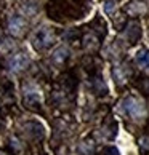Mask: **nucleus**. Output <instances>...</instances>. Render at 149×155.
Here are the masks:
<instances>
[{"instance_id":"f257e3e1","label":"nucleus","mask_w":149,"mask_h":155,"mask_svg":"<svg viewBox=\"0 0 149 155\" xmlns=\"http://www.w3.org/2000/svg\"><path fill=\"white\" fill-rule=\"evenodd\" d=\"M55 42V32L48 29V27H42L39 29L36 37H34V48L36 50H45L51 47V43Z\"/></svg>"},{"instance_id":"f03ea898","label":"nucleus","mask_w":149,"mask_h":155,"mask_svg":"<svg viewBox=\"0 0 149 155\" xmlns=\"http://www.w3.org/2000/svg\"><path fill=\"white\" fill-rule=\"evenodd\" d=\"M29 64V58L26 53H16L10 58L8 61V69L11 72H21L22 69H26V66Z\"/></svg>"},{"instance_id":"7ed1b4c3","label":"nucleus","mask_w":149,"mask_h":155,"mask_svg":"<svg viewBox=\"0 0 149 155\" xmlns=\"http://www.w3.org/2000/svg\"><path fill=\"white\" fill-rule=\"evenodd\" d=\"M26 27V21L22 16H11L10 21H8V32L11 34V35H19V34L22 32V29Z\"/></svg>"},{"instance_id":"20e7f679","label":"nucleus","mask_w":149,"mask_h":155,"mask_svg":"<svg viewBox=\"0 0 149 155\" xmlns=\"http://www.w3.org/2000/svg\"><path fill=\"white\" fill-rule=\"evenodd\" d=\"M122 106H124V110L128 114V115H131V117H138L140 114L143 112V107H141V104L138 101L135 99V97H127L124 102H122Z\"/></svg>"},{"instance_id":"39448f33","label":"nucleus","mask_w":149,"mask_h":155,"mask_svg":"<svg viewBox=\"0 0 149 155\" xmlns=\"http://www.w3.org/2000/svg\"><path fill=\"white\" fill-rule=\"evenodd\" d=\"M140 35H141L140 24L136 21L130 22L128 27H127V37H128V40H130L131 43H136V42H138V38H140Z\"/></svg>"},{"instance_id":"423d86ee","label":"nucleus","mask_w":149,"mask_h":155,"mask_svg":"<svg viewBox=\"0 0 149 155\" xmlns=\"http://www.w3.org/2000/svg\"><path fill=\"white\" fill-rule=\"evenodd\" d=\"M67 58H69V50L66 47H59V48L55 50V53H53V61L55 62L64 64V61H67Z\"/></svg>"},{"instance_id":"0eeeda50","label":"nucleus","mask_w":149,"mask_h":155,"mask_svg":"<svg viewBox=\"0 0 149 155\" xmlns=\"http://www.w3.org/2000/svg\"><path fill=\"white\" fill-rule=\"evenodd\" d=\"M136 62L143 67H149V50H141L136 54Z\"/></svg>"},{"instance_id":"6e6552de","label":"nucleus","mask_w":149,"mask_h":155,"mask_svg":"<svg viewBox=\"0 0 149 155\" xmlns=\"http://www.w3.org/2000/svg\"><path fill=\"white\" fill-rule=\"evenodd\" d=\"M140 150H141V153H147L149 152V137L147 136L141 137V141H140Z\"/></svg>"},{"instance_id":"1a4fd4ad","label":"nucleus","mask_w":149,"mask_h":155,"mask_svg":"<svg viewBox=\"0 0 149 155\" xmlns=\"http://www.w3.org/2000/svg\"><path fill=\"white\" fill-rule=\"evenodd\" d=\"M103 155H119V150L116 147H106L104 152H103Z\"/></svg>"},{"instance_id":"9d476101","label":"nucleus","mask_w":149,"mask_h":155,"mask_svg":"<svg viewBox=\"0 0 149 155\" xmlns=\"http://www.w3.org/2000/svg\"><path fill=\"white\" fill-rule=\"evenodd\" d=\"M114 7H116V3H114V0H106V3H104V10L107 11V13H111Z\"/></svg>"}]
</instances>
